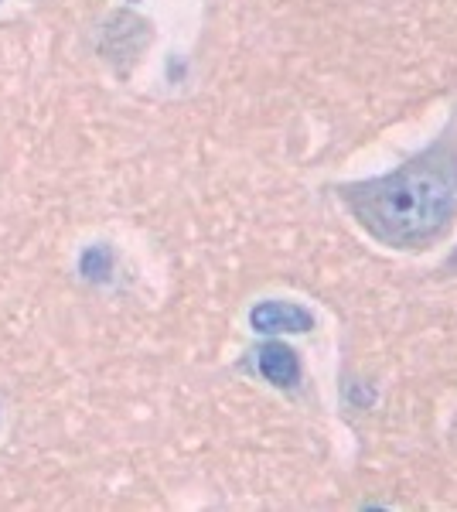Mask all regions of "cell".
Returning <instances> with one entry per match:
<instances>
[{"label":"cell","instance_id":"cell-1","mask_svg":"<svg viewBox=\"0 0 457 512\" xmlns=\"http://www.w3.org/2000/svg\"><path fill=\"white\" fill-rule=\"evenodd\" d=\"M335 195L376 243L427 250L457 219V137H437L389 175L345 181Z\"/></svg>","mask_w":457,"mask_h":512},{"label":"cell","instance_id":"cell-4","mask_svg":"<svg viewBox=\"0 0 457 512\" xmlns=\"http://www.w3.org/2000/svg\"><path fill=\"white\" fill-rule=\"evenodd\" d=\"M113 267H116V253L110 243H89L76 260V270L86 284H110Z\"/></svg>","mask_w":457,"mask_h":512},{"label":"cell","instance_id":"cell-3","mask_svg":"<svg viewBox=\"0 0 457 512\" xmlns=\"http://www.w3.org/2000/svg\"><path fill=\"white\" fill-rule=\"evenodd\" d=\"M256 369H260V376L267 379L270 386H277V390H297L304 376L297 352L284 342L260 345V349H256Z\"/></svg>","mask_w":457,"mask_h":512},{"label":"cell","instance_id":"cell-5","mask_svg":"<svg viewBox=\"0 0 457 512\" xmlns=\"http://www.w3.org/2000/svg\"><path fill=\"white\" fill-rule=\"evenodd\" d=\"M130 4H137V0H130Z\"/></svg>","mask_w":457,"mask_h":512},{"label":"cell","instance_id":"cell-2","mask_svg":"<svg viewBox=\"0 0 457 512\" xmlns=\"http://www.w3.org/2000/svg\"><path fill=\"white\" fill-rule=\"evenodd\" d=\"M249 328L256 335H301L314 328V315L304 304L270 297V301H260L256 308H249Z\"/></svg>","mask_w":457,"mask_h":512}]
</instances>
